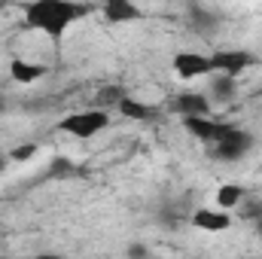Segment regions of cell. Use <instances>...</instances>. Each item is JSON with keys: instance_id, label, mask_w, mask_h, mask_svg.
I'll return each instance as SVG.
<instances>
[{"instance_id": "cell-1", "label": "cell", "mask_w": 262, "mask_h": 259, "mask_svg": "<svg viewBox=\"0 0 262 259\" xmlns=\"http://www.w3.org/2000/svg\"><path fill=\"white\" fill-rule=\"evenodd\" d=\"M85 12H89V6H76L70 0H37V3H31L25 9V25L58 40L67 31V25L73 18L85 15Z\"/></svg>"}, {"instance_id": "cell-2", "label": "cell", "mask_w": 262, "mask_h": 259, "mask_svg": "<svg viewBox=\"0 0 262 259\" xmlns=\"http://www.w3.org/2000/svg\"><path fill=\"white\" fill-rule=\"evenodd\" d=\"M107 122H110V113H107V110H82V113H73V116L61 119V131L89 140V137H95L98 131L107 128Z\"/></svg>"}, {"instance_id": "cell-3", "label": "cell", "mask_w": 262, "mask_h": 259, "mask_svg": "<svg viewBox=\"0 0 262 259\" xmlns=\"http://www.w3.org/2000/svg\"><path fill=\"white\" fill-rule=\"evenodd\" d=\"M250 146H253V137L235 125L232 134H226L220 143H213V156H216L220 162H238V159H244V156L250 153Z\"/></svg>"}, {"instance_id": "cell-4", "label": "cell", "mask_w": 262, "mask_h": 259, "mask_svg": "<svg viewBox=\"0 0 262 259\" xmlns=\"http://www.w3.org/2000/svg\"><path fill=\"white\" fill-rule=\"evenodd\" d=\"M210 64H213V73L235 79V76H241L247 67L253 64V55H247L241 49H220V52L210 55Z\"/></svg>"}, {"instance_id": "cell-5", "label": "cell", "mask_w": 262, "mask_h": 259, "mask_svg": "<svg viewBox=\"0 0 262 259\" xmlns=\"http://www.w3.org/2000/svg\"><path fill=\"white\" fill-rule=\"evenodd\" d=\"M183 125L186 131L198 137V140H204V143H220L226 134H232V122H213L210 116H189V119H183Z\"/></svg>"}, {"instance_id": "cell-6", "label": "cell", "mask_w": 262, "mask_h": 259, "mask_svg": "<svg viewBox=\"0 0 262 259\" xmlns=\"http://www.w3.org/2000/svg\"><path fill=\"white\" fill-rule=\"evenodd\" d=\"M168 110L171 113H180L183 119H189V116H207L210 113V104L198 92H183V95H177V98L168 101Z\"/></svg>"}, {"instance_id": "cell-7", "label": "cell", "mask_w": 262, "mask_h": 259, "mask_svg": "<svg viewBox=\"0 0 262 259\" xmlns=\"http://www.w3.org/2000/svg\"><path fill=\"white\" fill-rule=\"evenodd\" d=\"M174 70L180 79H198L204 73H213V64L207 55H198V52H180L174 58Z\"/></svg>"}, {"instance_id": "cell-8", "label": "cell", "mask_w": 262, "mask_h": 259, "mask_svg": "<svg viewBox=\"0 0 262 259\" xmlns=\"http://www.w3.org/2000/svg\"><path fill=\"white\" fill-rule=\"evenodd\" d=\"M192 226L204 229V232H226L232 226V220H229V213H220V210H195Z\"/></svg>"}, {"instance_id": "cell-9", "label": "cell", "mask_w": 262, "mask_h": 259, "mask_svg": "<svg viewBox=\"0 0 262 259\" xmlns=\"http://www.w3.org/2000/svg\"><path fill=\"white\" fill-rule=\"evenodd\" d=\"M43 73H46L43 64H31V61H21V58H15V61L9 64V76H12L15 82H21V85L43 79Z\"/></svg>"}, {"instance_id": "cell-10", "label": "cell", "mask_w": 262, "mask_h": 259, "mask_svg": "<svg viewBox=\"0 0 262 259\" xmlns=\"http://www.w3.org/2000/svg\"><path fill=\"white\" fill-rule=\"evenodd\" d=\"M104 18L113 21V25H119V21H134V18H140V9H137L134 3H125V0H110V3L104 6Z\"/></svg>"}, {"instance_id": "cell-11", "label": "cell", "mask_w": 262, "mask_h": 259, "mask_svg": "<svg viewBox=\"0 0 262 259\" xmlns=\"http://www.w3.org/2000/svg\"><path fill=\"white\" fill-rule=\"evenodd\" d=\"M119 113H122L125 119H134V122H146V119L156 116V107H146V104H140L137 98H125V101L119 104Z\"/></svg>"}, {"instance_id": "cell-12", "label": "cell", "mask_w": 262, "mask_h": 259, "mask_svg": "<svg viewBox=\"0 0 262 259\" xmlns=\"http://www.w3.org/2000/svg\"><path fill=\"white\" fill-rule=\"evenodd\" d=\"M216 201H220V207H238L241 201H244V189L238 186V183H229V186H220L216 189Z\"/></svg>"}, {"instance_id": "cell-13", "label": "cell", "mask_w": 262, "mask_h": 259, "mask_svg": "<svg viewBox=\"0 0 262 259\" xmlns=\"http://www.w3.org/2000/svg\"><path fill=\"white\" fill-rule=\"evenodd\" d=\"M210 92H213V98L229 101V98L235 95V79H232V76H216L213 85H210Z\"/></svg>"}, {"instance_id": "cell-14", "label": "cell", "mask_w": 262, "mask_h": 259, "mask_svg": "<svg viewBox=\"0 0 262 259\" xmlns=\"http://www.w3.org/2000/svg\"><path fill=\"white\" fill-rule=\"evenodd\" d=\"M125 98H128V95H125V92H122L119 85H110V89H101V92H98L95 104H107V107H110V104H116V107H119V104H122Z\"/></svg>"}, {"instance_id": "cell-15", "label": "cell", "mask_w": 262, "mask_h": 259, "mask_svg": "<svg viewBox=\"0 0 262 259\" xmlns=\"http://www.w3.org/2000/svg\"><path fill=\"white\" fill-rule=\"evenodd\" d=\"M37 153V143H25V146H18L15 153H12V159H18V162H25V159H31Z\"/></svg>"}, {"instance_id": "cell-16", "label": "cell", "mask_w": 262, "mask_h": 259, "mask_svg": "<svg viewBox=\"0 0 262 259\" xmlns=\"http://www.w3.org/2000/svg\"><path fill=\"white\" fill-rule=\"evenodd\" d=\"M37 259H64V256H55V253H43V256H37Z\"/></svg>"}, {"instance_id": "cell-17", "label": "cell", "mask_w": 262, "mask_h": 259, "mask_svg": "<svg viewBox=\"0 0 262 259\" xmlns=\"http://www.w3.org/2000/svg\"><path fill=\"white\" fill-rule=\"evenodd\" d=\"M256 232H259V235H262V217H259V220H256Z\"/></svg>"}, {"instance_id": "cell-18", "label": "cell", "mask_w": 262, "mask_h": 259, "mask_svg": "<svg viewBox=\"0 0 262 259\" xmlns=\"http://www.w3.org/2000/svg\"><path fill=\"white\" fill-rule=\"evenodd\" d=\"M3 110H6V101H3V98H0V113H3Z\"/></svg>"}, {"instance_id": "cell-19", "label": "cell", "mask_w": 262, "mask_h": 259, "mask_svg": "<svg viewBox=\"0 0 262 259\" xmlns=\"http://www.w3.org/2000/svg\"><path fill=\"white\" fill-rule=\"evenodd\" d=\"M0 168H3V159H0Z\"/></svg>"}, {"instance_id": "cell-20", "label": "cell", "mask_w": 262, "mask_h": 259, "mask_svg": "<svg viewBox=\"0 0 262 259\" xmlns=\"http://www.w3.org/2000/svg\"><path fill=\"white\" fill-rule=\"evenodd\" d=\"M0 259H9V256H0Z\"/></svg>"}]
</instances>
